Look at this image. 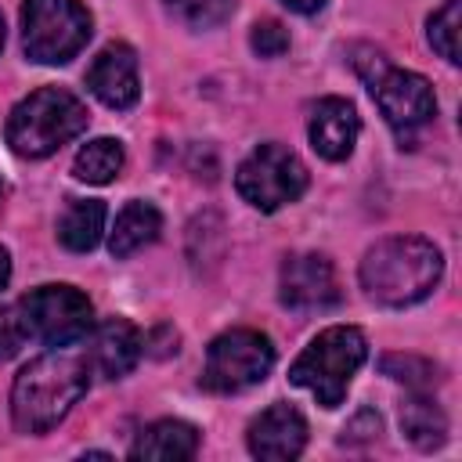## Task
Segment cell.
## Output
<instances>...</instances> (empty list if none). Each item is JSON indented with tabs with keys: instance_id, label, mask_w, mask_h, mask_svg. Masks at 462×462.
Instances as JSON below:
<instances>
[{
	"instance_id": "cell-1",
	"label": "cell",
	"mask_w": 462,
	"mask_h": 462,
	"mask_svg": "<svg viewBox=\"0 0 462 462\" xmlns=\"http://www.w3.org/2000/svg\"><path fill=\"white\" fill-rule=\"evenodd\" d=\"M90 386V365L79 354L51 350L29 361L11 386V419L22 433H47Z\"/></svg>"
},
{
	"instance_id": "cell-2",
	"label": "cell",
	"mask_w": 462,
	"mask_h": 462,
	"mask_svg": "<svg viewBox=\"0 0 462 462\" xmlns=\"http://www.w3.org/2000/svg\"><path fill=\"white\" fill-rule=\"evenodd\" d=\"M361 289L379 307H411L426 300L440 274L444 256L433 242L419 235H393L375 242L361 260Z\"/></svg>"
},
{
	"instance_id": "cell-3",
	"label": "cell",
	"mask_w": 462,
	"mask_h": 462,
	"mask_svg": "<svg viewBox=\"0 0 462 462\" xmlns=\"http://www.w3.org/2000/svg\"><path fill=\"white\" fill-rule=\"evenodd\" d=\"M361 58H354V69L361 72V79L368 83V94L375 97L379 112L386 116L390 130L397 134V141L404 148L415 144V137L433 123L437 116V97L426 76L419 72H404L393 69L379 51L361 47Z\"/></svg>"
},
{
	"instance_id": "cell-4",
	"label": "cell",
	"mask_w": 462,
	"mask_h": 462,
	"mask_svg": "<svg viewBox=\"0 0 462 462\" xmlns=\"http://www.w3.org/2000/svg\"><path fill=\"white\" fill-rule=\"evenodd\" d=\"M87 108L61 87H40L7 116V144L25 159H43L87 130Z\"/></svg>"
},
{
	"instance_id": "cell-5",
	"label": "cell",
	"mask_w": 462,
	"mask_h": 462,
	"mask_svg": "<svg viewBox=\"0 0 462 462\" xmlns=\"http://www.w3.org/2000/svg\"><path fill=\"white\" fill-rule=\"evenodd\" d=\"M365 357H368L365 332L354 325H332L307 343V350L292 361L289 379L296 386L310 390L321 408H339L346 397V386H350L354 372L365 365Z\"/></svg>"
},
{
	"instance_id": "cell-6",
	"label": "cell",
	"mask_w": 462,
	"mask_h": 462,
	"mask_svg": "<svg viewBox=\"0 0 462 462\" xmlns=\"http://www.w3.org/2000/svg\"><path fill=\"white\" fill-rule=\"evenodd\" d=\"M90 40V14L79 0H25L22 47L36 65H65Z\"/></svg>"
},
{
	"instance_id": "cell-7",
	"label": "cell",
	"mask_w": 462,
	"mask_h": 462,
	"mask_svg": "<svg viewBox=\"0 0 462 462\" xmlns=\"http://www.w3.org/2000/svg\"><path fill=\"white\" fill-rule=\"evenodd\" d=\"M235 188L253 209L274 213L307 191V166L285 144L267 141V144H256L242 159V166L235 173Z\"/></svg>"
},
{
	"instance_id": "cell-8",
	"label": "cell",
	"mask_w": 462,
	"mask_h": 462,
	"mask_svg": "<svg viewBox=\"0 0 462 462\" xmlns=\"http://www.w3.org/2000/svg\"><path fill=\"white\" fill-rule=\"evenodd\" d=\"M274 368V346L256 328H231L217 336L206 350L202 365V386L213 393H238L245 386H256Z\"/></svg>"
},
{
	"instance_id": "cell-9",
	"label": "cell",
	"mask_w": 462,
	"mask_h": 462,
	"mask_svg": "<svg viewBox=\"0 0 462 462\" xmlns=\"http://www.w3.org/2000/svg\"><path fill=\"white\" fill-rule=\"evenodd\" d=\"M18 310L25 332L47 346H69L83 339L94 325L90 300L72 285H40L18 303Z\"/></svg>"
},
{
	"instance_id": "cell-10",
	"label": "cell",
	"mask_w": 462,
	"mask_h": 462,
	"mask_svg": "<svg viewBox=\"0 0 462 462\" xmlns=\"http://www.w3.org/2000/svg\"><path fill=\"white\" fill-rule=\"evenodd\" d=\"M278 300L292 310H328L339 303V278L328 256L292 253L278 271Z\"/></svg>"
},
{
	"instance_id": "cell-11",
	"label": "cell",
	"mask_w": 462,
	"mask_h": 462,
	"mask_svg": "<svg viewBox=\"0 0 462 462\" xmlns=\"http://www.w3.org/2000/svg\"><path fill=\"white\" fill-rule=\"evenodd\" d=\"M249 451L263 462H289L307 444V422L292 404H271L249 422Z\"/></svg>"
},
{
	"instance_id": "cell-12",
	"label": "cell",
	"mask_w": 462,
	"mask_h": 462,
	"mask_svg": "<svg viewBox=\"0 0 462 462\" xmlns=\"http://www.w3.org/2000/svg\"><path fill=\"white\" fill-rule=\"evenodd\" d=\"M87 87L90 94L108 105V108H130L141 94V83H137V54L134 47L126 43H108L94 65L87 69Z\"/></svg>"
},
{
	"instance_id": "cell-13",
	"label": "cell",
	"mask_w": 462,
	"mask_h": 462,
	"mask_svg": "<svg viewBox=\"0 0 462 462\" xmlns=\"http://www.w3.org/2000/svg\"><path fill=\"white\" fill-rule=\"evenodd\" d=\"M310 148L328 159V162H339L354 152L357 144V134H361V119H357V108L346 101V97H321L310 112Z\"/></svg>"
},
{
	"instance_id": "cell-14",
	"label": "cell",
	"mask_w": 462,
	"mask_h": 462,
	"mask_svg": "<svg viewBox=\"0 0 462 462\" xmlns=\"http://www.w3.org/2000/svg\"><path fill=\"white\" fill-rule=\"evenodd\" d=\"M141 350H144L141 332L126 318H105L90 339V365L105 379H123L141 361Z\"/></svg>"
},
{
	"instance_id": "cell-15",
	"label": "cell",
	"mask_w": 462,
	"mask_h": 462,
	"mask_svg": "<svg viewBox=\"0 0 462 462\" xmlns=\"http://www.w3.org/2000/svg\"><path fill=\"white\" fill-rule=\"evenodd\" d=\"M199 448V430L191 422L180 419H159L152 422L137 444L130 448V458H144V462H184L191 458Z\"/></svg>"
},
{
	"instance_id": "cell-16",
	"label": "cell",
	"mask_w": 462,
	"mask_h": 462,
	"mask_svg": "<svg viewBox=\"0 0 462 462\" xmlns=\"http://www.w3.org/2000/svg\"><path fill=\"white\" fill-rule=\"evenodd\" d=\"M159 231H162V213H159L152 202L134 199V202H126V206L119 209L116 227H112V235H108V249H112L116 260H126V256H134L137 249L152 245V242L159 238Z\"/></svg>"
},
{
	"instance_id": "cell-17",
	"label": "cell",
	"mask_w": 462,
	"mask_h": 462,
	"mask_svg": "<svg viewBox=\"0 0 462 462\" xmlns=\"http://www.w3.org/2000/svg\"><path fill=\"white\" fill-rule=\"evenodd\" d=\"M105 231V206L97 199H69L58 217V242L72 253H87L101 242Z\"/></svg>"
},
{
	"instance_id": "cell-18",
	"label": "cell",
	"mask_w": 462,
	"mask_h": 462,
	"mask_svg": "<svg viewBox=\"0 0 462 462\" xmlns=\"http://www.w3.org/2000/svg\"><path fill=\"white\" fill-rule=\"evenodd\" d=\"M401 433H404L415 448L433 451V448H440L444 437H448V419H444V411H440V404H437L433 397L415 393V397L404 401V408H401Z\"/></svg>"
},
{
	"instance_id": "cell-19",
	"label": "cell",
	"mask_w": 462,
	"mask_h": 462,
	"mask_svg": "<svg viewBox=\"0 0 462 462\" xmlns=\"http://www.w3.org/2000/svg\"><path fill=\"white\" fill-rule=\"evenodd\" d=\"M123 162H126V152H123V144L116 137H94L76 152L72 173L79 180H87V184H108V180L119 177Z\"/></svg>"
},
{
	"instance_id": "cell-20",
	"label": "cell",
	"mask_w": 462,
	"mask_h": 462,
	"mask_svg": "<svg viewBox=\"0 0 462 462\" xmlns=\"http://www.w3.org/2000/svg\"><path fill=\"white\" fill-rule=\"evenodd\" d=\"M426 36H430V47L444 58V61H451V65H458L462 58H458V36H462V0H448L440 11H433L430 14V25H426Z\"/></svg>"
},
{
	"instance_id": "cell-21",
	"label": "cell",
	"mask_w": 462,
	"mask_h": 462,
	"mask_svg": "<svg viewBox=\"0 0 462 462\" xmlns=\"http://www.w3.org/2000/svg\"><path fill=\"white\" fill-rule=\"evenodd\" d=\"M162 4H166L170 14H177L191 29L220 25L231 14V7H235V0H162Z\"/></svg>"
},
{
	"instance_id": "cell-22",
	"label": "cell",
	"mask_w": 462,
	"mask_h": 462,
	"mask_svg": "<svg viewBox=\"0 0 462 462\" xmlns=\"http://www.w3.org/2000/svg\"><path fill=\"white\" fill-rule=\"evenodd\" d=\"M383 372L397 383H408L411 390H426L437 383V365H430L426 357H415V354H390L383 357Z\"/></svg>"
},
{
	"instance_id": "cell-23",
	"label": "cell",
	"mask_w": 462,
	"mask_h": 462,
	"mask_svg": "<svg viewBox=\"0 0 462 462\" xmlns=\"http://www.w3.org/2000/svg\"><path fill=\"white\" fill-rule=\"evenodd\" d=\"M249 43H253V51L260 54V58H278V54H285L289 51V32L282 29V22H256L253 25V36H249Z\"/></svg>"
},
{
	"instance_id": "cell-24",
	"label": "cell",
	"mask_w": 462,
	"mask_h": 462,
	"mask_svg": "<svg viewBox=\"0 0 462 462\" xmlns=\"http://www.w3.org/2000/svg\"><path fill=\"white\" fill-rule=\"evenodd\" d=\"M25 339H29V332H25L22 310L18 307H0V361L14 357Z\"/></svg>"
},
{
	"instance_id": "cell-25",
	"label": "cell",
	"mask_w": 462,
	"mask_h": 462,
	"mask_svg": "<svg viewBox=\"0 0 462 462\" xmlns=\"http://www.w3.org/2000/svg\"><path fill=\"white\" fill-rule=\"evenodd\" d=\"M285 7H292V11H300V14H314V11H321L328 0H282Z\"/></svg>"
},
{
	"instance_id": "cell-26",
	"label": "cell",
	"mask_w": 462,
	"mask_h": 462,
	"mask_svg": "<svg viewBox=\"0 0 462 462\" xmlns=\"http://www.w3.org/2000/svg\"><path fill=\"white\" fill-rule=\"evenodd\" d=\"M7 278H11V253L0 245V289L7 285Z\"/></svg>"
},
{
	"instance_id": "cell-27",
	"label": "cell",
	"mask_w": 462,
	"mask_h": 462,
	"mask_svg": "<svg viewBox=\"0 0 462 462\" xmlns=\"http://www.w3.org/2000/svg\"><path fill=\"white\" fill-rule=\"evenodd\" d=\"M0 47H4V18H0Z\"/></svg>"
},
{
	"instance_id": "cell-28",
	"label": "cell",
	"mask_w": 462,
	"mask_h": 462,
	"mask_svg": "<svg viewBox=\"0 0 462 462\" xmlns=\"http://www.w3.org/2000/svg\"><path fill=\"white\" fill-rule=\"evenodd\" d=\"M0 195H4V184H0Z\"/></svg>"
}]
</instances>
